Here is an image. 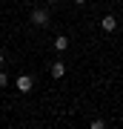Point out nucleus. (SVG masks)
<instances>
[{
    "label": "nucleus",
    "mask_w": 123,
    "mask_h": 129,
    "mask_svg": "<svg viewBox=\"0 0 123 129\" xmlns=\"http://www.w3.org/2000/svg\"><path fill=\"white\" fill-rule=\"evenodd\" d=\"M32 23L34 26H49V12L46 9H34L32 12Z\"/></svg>",
    "instance_id": "nucleus-1"
},
{
    "label": "nucleus",
    "mask_w": 123,
    "mask_h": 129,
    "mask_svg": "<svg viewBox=\"0 0 123 129\" xmlns=\"http://www.w3.org/2000/svg\"><path fill=\"white\" fill-rule=\"evenodd\" d=\"M32 86H34V83H32V78H29V75H20V78H17V92L29 95V92H32Z\"/></svg>",
    "instance_id": "nucleus-2"
},
{
    "label": "nucleus",
    "mask_w": 123,
    "mask_h": 129,
    "mask_svg": "<svg viewBox=\"0 0 123 129\" xmlns=\"http://www.w3.org/2000/svg\"><path fill=\"white\" fill-rule=\"evenodd\" d=\"M100 29H103V32H114V29H117V20H114V14H106V17H100Z\"/></svg>",
    "instance_id": "nucleus-3"
},
{
    "label": "nucleus",
    "mask_w": 123,
    "mask_h": 129,
    "mask_svg": "<svg viewBox=\"0 0 123 129\" xmlns=\"http://www.w3.org/2000/svg\"><path fill=\"white\" fill-rule=\"evenodd\" d=\"M63 75H66V63H63V60H55V63H52V78H63Z\"/></svg>",
    "instance_id": "nucleus-4"
},
{
    "label": "nucleus",
    "mask_w": 123,
    "mask_h": 129,
    "mask_svg": "<svg viewBox=\"0 0 123 129\" xmlns=\"http://www.w3.org/2000/svg\"><path fill=\"white\" fill-rule=\"evenodd\" d=\"M55 49H57V52H66V49H69V37H66V35H57V37H55Z\"/></svg>",
    "instance_id": "nucleus-5"
},
{
    "label": "nucleus",
    "mask_w": 123,
    "mask_h": 129,
    "mask_svg": "<svg viewBox=\"0 0 123 129\" xmlns=\"http://www.w3.org/2000/svg\"><path fill=\"white\" fill-rule=\"evenodd\" d=\"M0 86H9V75H3V72H0Z\"/></svg>",
    "instance_id": "nucleus-6"
},
{
    "label": "nucleus",
    "mask_w": 123,
    "mask_h": 129,
    "mask_svg": "<svg viewBox=\"0 0 123 129\" xmlns=\"http://www.w3.org/2000/svg\"><path fill=\"white\" fill-rule=\"evenodd\" d=\"M80 3H83V0H74V6H80Z\"/></svg>",
    "instance_id": "nucleus-7"
},
{
    "label": "nucleus",
    "mask_w": 123,
    "mask_h": 129,
    "mask_svg": "<svg viewBox=\"0 0 123 129\" xmlns=\"http://www.w3.org/2000/svg\"><path fill=\"white\" fill-rule=\"evenodd\" d=\"M0 63H3V52H0Z\"/></svg>",
    "instance_id": "nucleus-8"
},
{
    "label": "nucleus",
    "mask_w": 123,
    "mask_h": 129,
    "mask_svg": "<svg viewBox=\"0 0 123 129\" xmlns=\"http://www.w3.org/2000/svg\"><path fill=\"white\" fill-rule=\"evenodd\" d=\"M46 3H55V0H46Z\"/></svg>",
    "instance_id": "nucleus-9"
}]
</instances>
